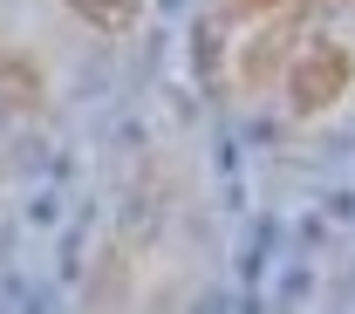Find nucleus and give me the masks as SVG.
I'll return each instance as SVG.
<instances>
[{
	"instance_id": "obj_3",
	"label": "nucleus",
	"mask_w": 355,
	"mask_h": 314,
	"mask_svg": "<svg viewBox=\"0 0 355 314\" xmlns=\"http://www.w3.org/2000/svg\"><path fill=\"white\" fill-rule=\"evenodd\" d=\"M294 35H301L294 21H280L273 35H260V42L246 48V62H239V82H246V89H266V82H273V69H280V55L294 48Z\"/></svg>"
},
{
	"instance_id": "obj_1",
	"label": "nucleus",
	"mask_w": 355,
	"mask_h": 314,
	"mask_svg": "<svg viewBox=\"0 0 355 314\" xmlns=\"http://www.w3.org/2000/svg\"><path fill=\"white\" fill-rule=\"evenodd\" d=\"M355 62L342 42H314L294 55V69H287V103H294V116H321V110H335L342 89H349Z\"/></svg>"
},
{
	"instance_id": "obj_5",
	"label": "nucleus",
	"mask_w": 355,
	"mask_h": 314,
	"mask_svg": "<svg viewBox=\"0 0 355 314\" xmlns=\"http://www.w3.org/2000/svg\"><path fill=\"white\" fill-rule=\"evenodd\" d=\"M294 7H308V0H225L232 21H253V14H294Z\"/></svg>"
},
{
	"instance_id": "obj_4",
	"label": "nucleus",
	"mask_w": 355,
	"mask_h": 314,
	"mask_svg": "<svg viewBox=\"0 0 355 314\" xmlns=\"http://www.w3.org/2000/svg\"><path fill=\"white\" fill-rule=\"evenodd\" d=\"M69 7H76L83 21H96V28H110V35L137 21V0H69Z\"/></svg>"
},
{
	"instance_id": "obj_2",
	"label": "nucleus",
	"mask_w": 355,
	"mask_h": 314,
	"mask_svg": "<svg viewBox=\"0 0 355 314\" xmlns=\"http://www.w3.org/2000/svg\"><path fill=\"white\" fill-rule=\"evenodd\" d=\"M0 110H14V116L42 110V69L28 55H0Z\"/></svg>"
}]
</instances>
